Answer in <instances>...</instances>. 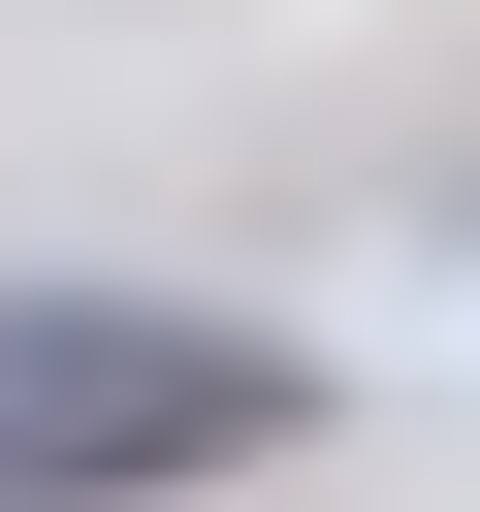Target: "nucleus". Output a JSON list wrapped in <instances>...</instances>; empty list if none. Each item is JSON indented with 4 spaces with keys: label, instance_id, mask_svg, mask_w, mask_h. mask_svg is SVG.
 Masks as SVG:
<instances>
[{
    "label": "nucleus",
    "instance_id": "1",
    "mask_svg": "<svg viewBox=\"0 0 480 512\" xmlns=\"http://www.w3.org/2000/svg\"><path fill=\"white\" fill-rule=\"evenodd\" d=\"M320 352L192 320V288H0V512H128V480H288Z\"/></svg>",
    "mask_w": 480,
    "mask_h": 512
}]
</instances>
